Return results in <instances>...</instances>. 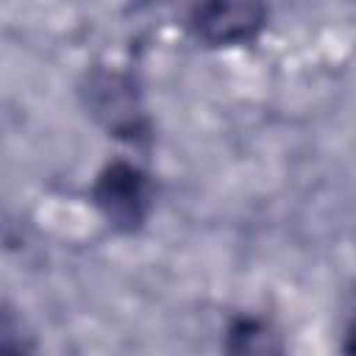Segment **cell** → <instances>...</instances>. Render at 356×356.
Listing matches in <instances>:
<instances>
[{
    "instance_id": "cell-1",
    "label": "cell",
    "mask_w": 356,
    "mask_h": 356,
    "mask_svg": "<svg viewBox=\"0 0 356 356\" xmlns=\"http://www.w3.org/2000/svg\"><path fill=\"white\" fill-rule=\"evenodd\" d=\"M92 200L111 228L128 234L147 220L153 209V184L136 164L117 159L100 170L92 186Z\"/></svg>"
},
{
    "instance_id": "cell-3",
    "label": "cell",
    "mask_w": 356,
    "mask_h": 356,
    "mask_svg": "<svg viewBox=\"0 0 356 356\" xmlns=\"http://www.w3.org/2000/svg\"><path fill=\"white\" fill-rule=\"evenodd\" d=\"M92 95H95V103H92L95 114H100L114 134L134 139L145 131L142 111L136 106L131 83L122 75H100L92 83Z\"/></svg>"
},
{
    "instance_id": "cell-2",
    "label": "cell",
    "mask_w": 356,
    "mask_h": 356,
    "mask_svg": "<svg viewBox=\"0 0 356 356\" xmlns=\"http://www.w3.org/2000/svg\"><path fill=\"white\" fill-rule=\"evenodd\" d=\"M267 22V0H195L189 28L209 47H236L259 36Z\"/></svg>"
},
{
    "instance_id": "cell-4",
    "label": "cell",
    "mask_w": 356,
    "mask_h": 356,
    "mask_svg": "<svg viewBox=\"0 0 356 356\" xmlns=\"http://www.w3.org/2000/svg\"><path fill=\"white\" fill-rule=\"evenodd\" d=\"M228 339H231V350H259V345H256V339L261 342V348H267L270 350V334H264V325L261 323H256V320H236L234 325H231V331H228Z\"/></svg>"
}]
</instances>
